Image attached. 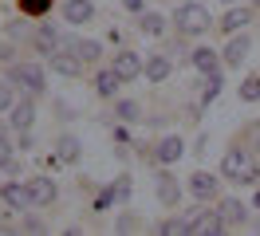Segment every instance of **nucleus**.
I'll use <instances>...</instances> for the list:
<instances>
[{
	"label": "nucleus",
	"mask_w": 260,
	"mask_h": 236,
	"mask_svg": "<svg viewBox=\"0 0 260 236\" xmlns=\"http://www.w3.org/2000/svg\"><path fill=\"white\" fill-rule=\"evenodd\" d=\"M8 83L12 87H20L24 94H32V98H40V94L48 91V75H44V67L36 59H12L8 63Z\"/></svg>",
	"instance_id": "nucleus-1"
},
{
	"label": "nucleus",
	"mask_w": 260,
	"mask_h": 236,
	"mask_svg": "<svg viewBox=\"0 0 260 236\" xmlns=\"http://www.w3.org/2000/svg\"><path fill=\"white\" fill-rule=\"evenodd\" d=\"M221 177H225V181H241V185H256L260 165L252 161L248 150H229L225 161H221Z\"/></svg>",
	"instance_id": "nucleus-2"
},
{
	"label": "nucleus",
	"mask_w": 260,
	"mask_h": 236,
	"mask_svg": "<svg viewBox=\"0 0 260 236\" xmlns=\"http://www.w3.org/2000/svg\"><path fill=\"white\" fill-rule=\"evenodd\" d=\"M209 24H213L209 8L197 4V0H181V8L174 12V28H178V36H201Z\"/></svg>",
	"instance_id": "nucleus-3"
},
{
	"label": "nucleus",
	"mask_w": 260,
	"mask_h": 236,
	"mask_svg": "<svg viewBox=\"0 0 260 236\" xmlns=\"http://www.w3.org/2000/svg\"><path fill=\"white\" fill-rule=\"evenodd\" d=\"M48 63H51V71H59V75H67V79H79L83 71H87V63H83L79 51H75V36H63V44L48 55Z\"/></svg>",
	"instance_id": "nucleus-4"
},
{
	"label": "nucleus",
	"mask_w": 260,
	"mask_h": 236,
	"mask_svg": "<svg viewBox=\"0 0 260 236\" xmlns=\"http://www.w3.org/2000/svg\"><path fill=\"white\" fill-rule=\"evenodd\" d=\"M8 126H12V130H32L36 126V98L32 94H24L20 103L8 107Z\"/></svg>",
	"instance_id": "nucleus-5"
},
{
	"label": "nucleus",
	"mask_w": 260,
	"mask_h": 236,
	"mask_svg": "<svg viewBox=\"0 0 260 236\" xmlns=\"http://www.w3.org/2000/svg\"><path fill=\"white\" fill-rule=\"evenodd\" d=\"M111 67L118 71V79H122V83L142 79V55H138V51H118V55L111 59Z\"/></svg>",
	"instance_id": "nucleus-6"
},
{
	"label": "nucleus",
	"mask_w": 260,
	"mask_h": 236,
	"mask_svg": "<svg viewBox=\"0 0 260 236\" xmlns=\"http://www.w3.org/2000/svg\"><path fill=\"white\" fill-rule=\"evenodd\" d=\"M0 201L8 205V213H24V209L32 205V193H28V185L4 181V185H0Z\"/></svg>",
	"instance_id": "nucleus-7"
},
{
	"label": "nucleus",
	"mask_w": 260,
	"mask_h": 236,
	"mask_svg": "<svg viewBox=\"0 0 260 236\" xmlns=\"http://www.w3.org/2000/svg\"><path fill=\"white\" fill-rule=\"evenodd\" d=\"M217 189H221V177H217V173L197 170L193 177H189V193H193L197 201H213V197H217Z\"/></svg>",
	"instance_id": "nucleus-8"
},
{
	"label": "nucleus",
	"mask_w": 260,
	"mask_h": 236,
	"mask_svg": "<svg viewBox=\"0 0 260 236\" xmlns=\"http://www.w3.org/2000/svg\"><path fill=\"white\" fill-rule=\"evenodd\" d=\"M170 71H174V59H170V55H162V51L146 55V63H142V75H146L150 83H166V79H170Z\"/></svg>",
	"instance_id": "nucleus-9"
},
{
	"label": "nucleus",
	"mask_w": 260,
	"mask_h": 236,
	"mask_svg": "<svg viewBox=\"0 0 260 236\" xmlns=\"http://www.w3.org/2000/svg\"><path fill=\"white\" fill-rule=\"evenodd\" d=\"M217 213L225 220V228H244V220H248V209H244V201H237V197H225V201L217 205Z\"/></svg>",
	"instance_id": "nucleus-10"
},
{
	"label": "nucleus",
	"mask_w": 260,
	"mask_h": 236,
	"mask_svg": "<svg viewBox=\"0 0 260 236\" xmlns=\"http://www.w3.org/2000/svg\"><path fill=\"white\" fill-rule=\"evenodd\" d=\"M63 20L67 24H91L95 20V4L91 0H63Z\"/></svg>",
	"instance_id": "nucleus-11"
},
{
	"label": "nucleus",
	"mask_w": 260,
	"mask_h": 236,
	"mask_svg": "<svg viewBox=\"0 0 260 236\" xmlns=\"http://www.w3.org/2000/svg\"><path fill=\"white\" fill-rule=\"evenodd\" d=\"M154 193H158V201H162L166 209H178V201H181V189H178V181H174V173H158Z\"/></svg>",
	"instance_id": "nucleus-12"
},
{
	"label": "nucleus",
	"mask_w": 260,
	"mask_h": 236,
	"mask_svg": "<svg viewBox=\"0 0 260 236\" xmlns=\"http://www.w3.org/2000/svg\"><path fill=\"white\" fill-rule=\"evenodd\" d=\"M79 154H83V146H79V138H75V134H59V138H55V161L75 165V161H79Z\"/></svg>",
	"instance_id": "nucleus-13"
},
{
	"label": "nucleus",
	"mask_w": 260,
	"mask_h": 236,
	"mask_svg": "<svg viewBox=\"0 0 260 236\" xmlns=\"http://www.w3.org/2000/svg\"><path fill=\"white\" fill-rule=\"evenodd\" d=\"M248 51H252V36H233V40H229V47H225V63L229 67H241L244 59H248Z\"/></svg>",
	"instance_id": "nucleus-14"
},
{
	"label": "nucleus",
	"mask_w": 260,
	"mask_h": 236,
	"mask_svg": "<svg viewBox=\"0 0 260 236\" xmlns=\"http://www.w3.org/2000/svg\"><path fill=\"white\" fill-rule=\"evenodd\" d=\"M181 154H185V142H181L178 134H166V138L158 142V150H154V157H158L162 165H174Z\"/></svg>",
	"instance_id": "nucleus-15"
},
{
	"label": "nucleus",
	"mask_w": 260,
	"mask_h": 236,
	"mask_svg": "<svg viewBox=\"0 0 260 236\" xmlns=\"http://www.w3.org/2000/svg\"><path fill=\"white\" fill-rule=\"evenodd\" d=\"M118 87H122V79H118L114 67H99V71H95V94H99V98H114Z\"/></svg>",
	"instance_id": "nucleus-16"
},
{
	"label": "nucleus",
	"mask_w": 260,
	"mask_h": 236,
	"mask_svg": "<svg viewBox=\"0 0 260 236\" xmlns=\"http://www.w3.org/2000/svg\"><path fill=\"white\" fill-rule=\"evenodd\" d=\"M28 193H32V205H51L59 197V189H55L51 177H32V181H28Z\"/></svg>",
	"instance_id": "nucleus-17"
},
{
	"label": "nucleus",
	"mask_w": 260,
	"mask_h": 236,
	"mask_svg": "<svg viewBox=\"0 0 260 236\" xmlns=\"http://www.w3.org/2000/svg\"><path fill=\"white\" fill-rule=\"evenodd\" d=\"M189 63H193L201 75H213V71L221 67V59H217V51H213V47H193V51H189Z\"/></svg>",
	"instance_id": "nucleus-18"
},
{
	"label": "nucleus",
	"mask_w": 260,
	"mask_h": 236,
	"mask_svg": "<svg viewBox=\"0 0 260 236\" xmlns=\"http://www.w3.org/2000/svg\"><path fill=\"white\" fill-rule=\"evenodd\" d=\"M189 232H229V228H225V220H221V213L201 209V213H197V220L189 224Z\"/></svg>",
	"instance_id": "nucleus-19"
},
{
	"label": "nucleus",
	"mask_w": 260,
	"mask_h": 236,
	"mask_svg": "<svg viewBox=\"0 0 260 236\" xmlns=\"http://www.w3.org/2000/svg\"><path fill=\"white\" fill-rule=\"evenodd\" d=\"M244 24H252V12L248 8H233V12H225V20L217 28L225 31V36H237V31H244Z\"/></svg>",
	"instance_id": "nucleus-20"
},
{
	"label": "nucleus",
	"mask_w": 260,
	"mask_h": 236,
	"mask_svg": "<svg viewBox=\"0 0 260 236\" xmlns=\"http://www.w3.org/2000/svg\"><path fill=\"white\" fill-rule=\"evenodd\" d=\"M59 44H63V31H59V28H51V24H44V28L36 31V47H40L44 55H51V51H55Z\"/></svg>",
	"instance_id": "nucleus-21"
},
{
	"label": "nucleus",
	"mask_w": 260,
	"mask_h": 236,
	"mask_svg": "<svg viewBox=\"0 0 260 236\" xmlns=\"http://www.w3.org/2000/svg\"><path fill=\"white\" fill-rule=\"evenodd\" d=\"M138 31H142V36H162V31H166V16L142 8V12H138Z\"/></svg>",
	"instance_id": "nucleus-22"
},
{
	"label": "nucleus",
	"mask_w": 260,
	"mask_h": 236,
	"mask_svg": "<svg viewBox=\"0 0 260 236\" xmlns=\"http://www.w3.org/2000/svg\"><path fill=\"white\" fill-rule=\"evenodd\" d=\"M114 118H118V122H142V103H134V98L114 103Z\"/></svg>",
	"instance_id": "nucleus-23"
},
{
	"label": "nucleus",
	"mask_w": 260,
	"mask_h": 236,
	"mask_svg": "<svg viewBox=\"0 0 260 236\" xmlns=\"http://www.w3.org/2000/svg\"><path fill=\"white\" fill-rule=\"evenodd\" d=\"M75 51H79V59L87 63V67H95V63L103 59V44H99V40H75Z\"/></svg>",
	"instance_id": "nucleus-24"
},
{
	"label": "nucleus",
	"mask_w": 260,
	"mask_h": 236,
	"mask_svg": "<svg viewBox=\"0 0 260 236\" xmlns=\"http://www.w3.org/2000/svg\"><path fill=\"white\" fill-rule=\"evenodd\" d=\"M20 12L32 16V20H40V16L51 12V0H20Z\"/></svg>",
	"instance_id": "nucleus-25"
},
{
	"label": "nucleus",
	"mask_w": 260,
	"mask_h": 236,
	"mask_svg": "<svg viewBox=\"0 0 260 236\" xmlns=\"http://www.w3.org/2000/svg\"><path fill=\"white\" fill-rule=\"evenodd\" d=\"M241 103H260V75H248L241 83Z\"/></svg>",
	"instance_id": "nucleus-26"
},
{
	"label": "nucleus",
	"mask_w": 260,
	"mask_h": 236,
	"mask_svg": "<svg viewBox=\"0 0 260 236\" xmlns=\"http://www.w3.org/2000/svg\"><path fill=\"white\" fill-rule=\"evenodd\" d=\"M221 87H225V83H221V71H213V75L205 79V91H201V103H205V107H209L213 98H217V94H221Z\"/></svg>",
	"instance_id": "nucleus-27"
},
{
	"label": "nucleus",
	"mask_w": 260,
	"mask_h": 236,
	"mask_svg": "<svg viewBox=\"0 0 260 236\" xmlns=\"http://www.w3.org/2000/svg\"><path fill=\"white\" fill-rule=\"evenodd\" d=\"M12 150H16V142L8 138V126H0V170L12 161Z\"/></svg>",
	"instance_id": "nucleus-28"
},
{
	"label": "nucleus",
	"mask_w": 260,
	"mask_h": 236,
	"mask_svg": "<svg viewBox=\"0 0 260 236\" xmlns=\"http://www.w3.org/2000/svg\"><path fill=\"white\" fill-rule=\"evenodd\" d=\"M114 201H130V193H134V185H130V173H122V177H114Z\"/></svg>",
	"instance_id": "nucleus-29"
},
{
	"label": "nucleus",
	"mask_w": 260,
	"mask_h": 236,
	"mask_svg": "<svg viewBox=\"0 0 260 236\" xmlns=\"http://www.w3.org/2000/svg\"><path fill=\"white\" fill-rule=\"evenodd\" d=\"M142 228V220L134 217V213H122V217L114 220V232H138Z\"/></svg>",
	"instance_id": "nucleus-30"
},
{
	"label": "nucleus",
	"mask_w": 260,
	"mask_h": 236,
	"mask_svg": "<svg viewBox=\"0 0 260 236\" xmlns=\"http://www.w3.org/2000/svg\"><path fill=\"white\" fill-rule=\"evenodd\" d=\"M12 103H16V98H12V83H0V114L12 107Z\"/></svg>",
	"instance_id": "nucleus-31"
},
{
	"label": "nucleus",
	"mask_w": 260,
	"mask_h": 236,
	"mask_svg": "<svg viewBox=\"0 0 260 236\" xmlns=\"http://www.w3.org/2000/svg\"><path fill=\"white\" fill-rule=\"evenodd\" d=\"M158 232H185V228H181V217H166L162 224H158Z\"/></svg>",
	"instance_id": "nucleus-32"
},
{
	"label": "nucleus",
	"mask_w": 260,
	"mask_h": 236,
	"mask_svg": "<svg viewBox=\"0 0 260 236\" xmlns=\"http://www.w3.org/2000/svg\"><path fill=\"white\" fill-rule=\"evenodd\" d=\"M24 228H28V232H48V220H40V217H24Z\"/></svg>",
	"instance_id": "nucleus-33"
},
{
	"label": "nucleus",
	"mask_w": 260,
	"mask_h": 236,
	"mask_svg": "<svg viewBox=\"0 0 260 236\" xmlns=\"http://www.w3.org/2000/svg\"><path fill=\"white\" fill-rule=\"evenodd\" d=\"M16 150H32V130H16Z\"/></svg>",
	"instance_id": "nucleus-34"
},
{
	"label": "nucleus",
	"mask_w": 260,
	"mask_h": 236,
	"mask_svg": "<svg viewBox=\"0 0 260 236\" xmlns=\"http://www.w3.org/2000/svg\"><path fill=\"white\" fill-rule=\"evenodd\" d=\"M248 142H252V150H260V122L248 126Z\"/></svg>",
	"instance_id": "nucleus-35"
},
{
	"label": "nucleus",
	"mask_w": 260,
	"mask_h": 236,
	"mask_svg": "<svg viewBox=\"0 0 260 236\" xmlns=\"http://www.w3.org/2000/svg\"><path fill=\"white\" fill-rule=\"evenodd\" d=\"M122 8H126V12H142V8H146V0H122Z\"/></svg>",
	"instance_id": "nucleus-36"
},
{
	"label": "nucleus",
	"mask_w": 260,
	"mask_h": 236,
	"mask_svg": "<svg viewBox=\"0 0 260 236\" xmlns=\"http://www.w3.org/2000/svg\"><path fill=\"white\" fill-rule=\"evenodd\" d=\"M252 205H256V209H260V189H256V197H252Z\"/></svg>",
	"instance_id": "nucleus-37"
},
{
	"label": "nucleus",
	"mask_w": 260,
	"mask_h": 236,
	"mask_svg": "<svg viewBox=\"0 0 260 236\" xmlns=\"http://www.w3.org/2000/svg\"><path fill=\"white\" fill-rule=\"evenodd\" d=\"M221 4H237V0H221Z\"/></svg>",
	"instance_id": "nucleus-38"
},
{
	"label": "nucleus",
	"mask_w": 260,
	"mask_h": 236,
	"mask_svg": "<svg viewBox=\"0 0 260 236\" xmlns=\"http://www.w3.org/2000/svg\"><path fill=\"white\" fill-rule=\"evenodd\" d=\"M252 4H260V0H252Z\"/></svg>",
	"instance_id": "nucleus-39"
}]
</instances>
